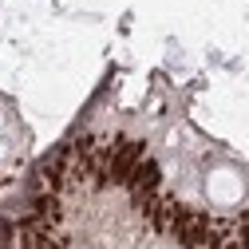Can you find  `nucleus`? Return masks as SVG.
Listing matches in <instances>:
<instances>
[{
    "instance_id": "1",
    "label": "nucleus",
    "mask_w": 249,
    "mask_h": 249,
    "mask_svg": "<svg viewBox=\"0 0 249 249\" xmlns=\"http://www.w3.org/2000/svg\"><path fill=\"white\" fill-rule=\"evenodd\" d=\"M210 217L162 194L154 159L131 139H83L44 178L20 249H230Z\"/></svg>"
}]
</instances>
